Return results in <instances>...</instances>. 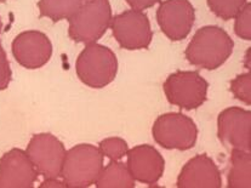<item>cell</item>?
<instances>
[{
    "mask_svg": "<svg viewBox=\"0 0 251 188\" xmlns=\"http://www.w3.org/2000/svg\"><path fill=\"white\" fill-rule=\"evenodd\" d=\"M103 167V156L99 147L74 146L66 153L61 177L67 188H88L96 184Z\"/></svg>",
    "mask_w": 251,
    "mask_h": 188,
    "instance_id": "cell-2",
    "label": "cell"
},
{
    "mask_svg": "<svg viewBox=\"0 0 251 188\" xmlns=\"http://www.w3.org/2000/svg\"><path fill=\"white\" fill-rule=\"evenodd\" d=\"M160 0H126L130 7L132 10H137V11H143L146 9H150V7L154 6Z\"/></svg>",
    "mask_w": 251,
    "mask_h": 188,
    "instance_id": "cell-23",
    "label": "cell"
},
{
    "mask_svg": "<svg viewBox=\"0 0 251 188\" xmlns=\"http://www.w3.org/2000/svg\"><path fill=\"white\" fill-rule=\"evenodd\" d=\"M1 29H2V22H1V19H0V33H1Z\"/></svg>",
    "mask_w": 251,
    "mask_h": 188,
    "instance_id": "cell-25",
    "label": "cell"
},
{
    "mask_svg": "<svg viewBox=\"0 0 251 188\" xmlns=\"http://www.w3.org/2000/svg\"><path fill=\"white\" fill-rule=\"evenodd\" d=\"M109 0H90L69 19V37L76 43H96L111 27Z\"/></svg>",
    "mask_w": 251,
    "mask_h": 188,
    "instance_id": "cell-4",
    "label": "cell"
},
{
    "mask_svg": "<svg viewBox=\"0 0 251 188\" xmlns=\"http://www.w3.org/2000/svg\"><path fill=\"white\" fill-rule=\"evenodd\" d=\"M12 54L25 68L38 69L49 62L52 55L50 39L39 30H27L15 38Z\"/></svg>",
    "mask_w": 251,
    "mask_h": 188,
    "instance_id": "cell-11",
    "label": "cell"
},
{
    "mask_svg": "<svg viewBox=\"0 0 251 188\" xmlns=\"http://www.w3.org/2000/svg\"><path fill=\"white\" fill-rule=\"evenodd\" d=\"M38 172L25 151L12 148L0 158V188H30Z\"/></svg>",
    "mask_w": 251,
    "mask_h": 188,
    "instance_id": "cell-12",
    "label": "cell"
},
{
    "mask_svg": "<svg viewBox=\"0 0 251 188\" xmlns=\"http://www.w3.org/2000/svg\"><path fill=\"white\" fill-rule=\"evenodd\" d=\"M232 38L217 26H206L196 32L186 49L187 61L206 71L221 67L232 55Z\"/></svg>",
    "mask_w": 251,
    "mask_h": 188,
    "instance_id": "cell-1",
    "label": "cell"
},
{
    "mask_svg": "<svg viewBox=\"0 0 251 188\" xmlns=\"http://www.w3.org/2000/svg\"><path fill=\"white\" fill-rule=\"evenodd\" d=\"M111 28L119 45L126 50H141L150 46L153 38L147 15L137 10H127L112 19Z\"/></svg>",
    "mask_w": 251,
    "mask_h": 188,
    "instance_id": "cell-8",
    "label": "cell"
},
{
    "mask_svg": "<svg viewBox=\"0 0 251 188\" xmlns=\"http://www.w3.org/2000/svg\"><path fill=\"white\" fill-rule=\"evenodd\" d=\"M42 188H67V185L63 180L57 179H45V181L40 185Z\"/></svg>",
    "mask_w": 251,
    "mask_h": 188,
    "instance_id": "cell-24",
    "label": "cell"
},
{
    "mask_svg": "<svg viewBox=\"0 0 251 188\" xmlns=\"http://www.w3.org/2000/svg\"><path fill=\"white\" fill-rule=\"evenodd\" d=\"M90 0H39L40 16L48 17L53 22L69 20L80 7Z\"/></svg>",
    "mask_w": 251,
    "mask_h": 188,
    "instance_id": "cell-17",
    "label": "cell"
},
{
    "mask_svg": "<svg viewBox=\"0 0 251 188\" xmlns=\"http://www.w3.org/2000/svg\"><path fill=\"white\" fill-rule=\"evenodd\" d=\"M25 153L38 175L44 179L61 177L67 151L56 136L46 133L34 135L28 143Z\"/></svg>",
    "mask_w": 251,
    "mask_h": 188,
    "instance_id": "cell-7",
    "label": "cell"
},
{
    "mask_svg": "<svg viewBox=\"0 0 251 188\" xmlns=\"http://www.w3.org/2000/svg\"><path fill=\"white\" fill-rule=\"evenodd\" d=\"M230 91L235 99L243 104L251 105V76L250 73L240 74L230 81Z\"/></svg>",
    "mask_w": 251,
    "mask_h": 188,
    "instance_id": "cell-20",
    "label": "cell"
},
{
    "mask_svg": "<svg viewBox=\"0 0 251 188\" xmlns=\"http://www.w3.org/2000/svg\"><path fill=\"white\" fill-rule=\"evenodd\" d=\"M217 136L229 151L251 149V113L240 107L222 110L217 119Z\"/></svg>",
    "mask_w": 251,
    "mask_h": 188,
    "instance_id": "cell-9",
    "label": "cell"
},
{
    "mask_svg": "<svg viewBox=\"0 0 251 188\" xmlns=\"http://www.w3.org/2000/svg\"><path fill=\"white\" fill-rule=\"evenodd\" d=\"M229 188H251V153L230 151L229 170L227 175Z\"/></svg>",
    "mask_w": 251,
    "mask_h": 188,
    "instance_id": "cell-15",
    "label": "cell"
},
{
    "mask_svg": "<svg viewBox=\"0 0 251 188\" xmlns=\"http://www.w3.org/2000/svg\"><path fill=\"white\" fill-rule=\"evenodd\" d=\"M126 166L135 181L153 185L163 176L165 161L161 154L153 146L140 145L127 151Z\"/></svg>",
    "mask_w": 251,
    "mask_h": 188,
    "instance_id": "cell-13",
    "label": "cell"
},
{
    "mask_svg": "<svg viewBox=\"0 0 251 188\" xmlns=\"http://www.w3.org/2000/svg\"><path fill=\"white\" fill-rule=\"evenodd\" d=\"M209 84L198 72L178 71L164 83V94L171 105L186 110L197 109L206 101Z\"/></svg>",
    "mask_w": 251,
    "mask_h": 188,
    "instance_id": "cell-6",
    "label": "cell"
},
{
    "mask_svg": "<svg viewBox=\"0 0 251 188\" xmlns=\"http://www.w3.org/2000/svg\"><path fill=\"white\" fill-rule=\"evenodd\" d=\"M135 180L125 164L119 161H111L101 170L96 181L97 188H134Z\"/></svg>",
    "mask_w": 251,
    "mask_h": 188,
    "instance_id": "cell-16",
    "label": "cell"
},
{
    "mask_svg": "<svg viewBox=\"0 0 251 188\" xmlns=\"http://www.w3.org/2000/svg\"><path fill=\"white\" fill-rule=\"evenodd\" d=\"M102 156L107 157L111 161H120L127 154L129 147L126 141L119 137H108L104 138L100 142L99 146Z\"/></svg>",
    "mask_w": 251,
    "mask_h": 188,
    "instance_id": "cell-19",
    "label": "cell"
},
{
    "mask_svg": "<svg viewBox=\"0 0 251 188\" xmlns=\"http://www.w3.org/2000/svg\"><path fill=\"white\" fill-rule=\"evenodd\" d=\"M75 71L84 84L94 89H102L114 81L118 73V60L107 46L97 43L88 44L78 56Z\"/></svg>",
    "mask_w": 251,
    "mask_h": 188,
    "instance_id": "cell-3",
    "label": "cell"
},
{
    "mask_svg": "<svg viewBox=\"0 0 251 188\" xmlns=\"http://www.w3.org/2000/svg\"><path fill=\"white\" fill-rule=\"evenodd\" d=\"M157 20L164 34L173 42L187 38L196 20V11L189 0H165L160 2Z\"/></svg>",
    "mask_w": 251,
    "mask_h": 188,
    "instance_id": "cell-10",
    "label": "cell"
},
{
    "mask_svg": "<svg viewBox=\"0 0 251 188\" xmlns=\"http://www.w3.org/2000/svg\"><path fill=\"white\" fill-rule=\"evenodd\" d=\"M245 4L247 0H207L210 10L225 21L234 19Z\"/></svg>",
    "mask_w": 251,
    "mask_h": 188,
    "instance_id": "cell-18",
    "label": "cell"
},
{
    "mask_svg": "<svg viewBox=\"0 0 251 188\" xmlns=\"http://www.w3.org/2000/svg\"><path fill=\"white\" fill-rule=\"evenodd\" d=\"M234 32L239 38L245 40L251 39V5L247 2L234 17Z\"/></svg>",
    "mask_w": 251,
    "mask_h": 188,
    "instance_id": "cell-21",
    "label": "cell"
},
{
    "mask_svg": "<svg viewBox=\"0 0 251 188\" xmlns=\"http://www.w3.org/2000/svg\"><path fill=\"white\" fill-rule=\"evenodd\" d=\"M11 81V69L4 49L0 45V90H5Z\"/></svg>",
    "mask_w": 251,
    "mask_h": 188,
    "instance_id": "cell-22",
    "label": "cell"
},
{
    "mask_svg": "<svg viewBox=\"0 0 251 188\" xmlns=\"http://www.w3.org/2000/svg\"><path fill=\"white\" fill-rule=\"evenodd\" d=\"M176 185L178 188H220L221 172L210 157L198 154L182 167Z\"/></svg>",
    "mask_w": 251,
    "mask_h": 188,
    "instance_id": "cell-14",
    "label": "cell"
},
{
    "mask_svg": "<svg viewBox=\"0 0 251 188\" xmlns=\"http://www.w3.org/2000/svg\"><path fill=\"white\" fill-rule=\"evenodd\" d=\"M0 1H6V0H0Z\"/></svg>",
    "mask_w": 251,
    "mask_h": 188,
    "instance_id": "cell-26",
    "label": "cell"
},
{
    "mask_svg": "<svg viewBox=\"0 0 251 188\" xmlns=\"http://www.w3.org/2000/svg\"><path fill=\"white\" fill-rule=\"evenodd\" d=\"M153 138L165 149L187 151L196 145L198 129L182 113H165L157 118L152 129Z\"/></svg>",
    "mask_w": 251,
    "mask_h": 188,
    "instance_id": "cell-5",
    "label": "cell"
}]
</instances>
